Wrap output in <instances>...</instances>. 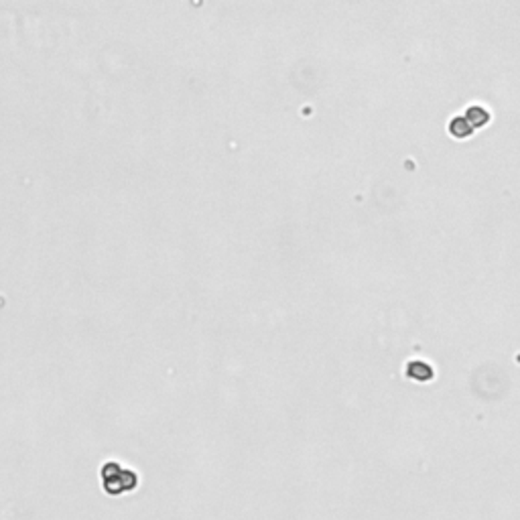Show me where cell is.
Masks as SVG:
<instances>
[{
	"label": "cell",
	"mask_w": 520,
	"mask_h": 520,
	"mask_svg": "<svg viewBox=\"0 0 520 520\" xmlns=\"http://www.w3.org/2000/svg\"><path fill=\"white\" fill-rule=\"evenodd\" d=\"M102 478H104V490L108 494H120V492H128L133 490L136 484V476L131 469H124L116 463H108L104 465V472H102Z\"/></svg>",
	"instance_id": "1"
}]
</instances>
